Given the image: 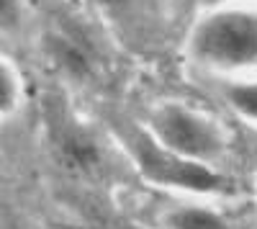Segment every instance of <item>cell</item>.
<instances>
[{"label":"cell","instance_id":"cell-1","mask_svg":"<svg viewBox=\"0 0 257 229\" xmlns=\"http://www.w3.org/2000/svg\"><path fill=\"white\" fill-rule=\"evenodd\" d=\"M188 54L213 72L257 67V11L252 6L206 8L188 34Z\"/></svg>","mask_w":257,"mask_h":229},{"label":"cell","instance_id":"cell-2","mask_svg":"<svg viewBox=\"0 0 257 229\" xmlns=\"http://www.w3.org/2000/svg\"><path fill=\"white\" fill-rule=\"evenodd\" d=\"M126 147L132 152L142 178L152 185L190 193V196H216L229 191V180L219 170H213L208 162L190 160L162 147L147 129L128 132Z\"/></svg>","mask_w":257,"mask_h":229},{"label":"cell","instance_id":"cell-3","mask_svg":"<svg viewBox=\"0 0 257 229\" xmlns=\"http://www.w3.org/2000/svg\"><path fill=\"white\" fill-rule=\"evenodd\" d=\"M147 132L162 147L198 162H216L226 150L221 127L206 113L188 108L183 103H162L147 121Z\"/></svg>","mask_w":257,"mask_h":229},{"label":"cell","instance_id":"cell-4","mask_svg":"<svg viewBox=\"0 0 257 229\" xmlns=\"http://www.w3.org/2000/svg\"><path fill=\"white\" fill-rule=\"evenodd\" d=\"M162 226L165 229H237L224 214L201 203H185L170 209L162 216Z\"/></svg>","mask_w":257,"mask_h":229},{"label":"cell","instance_id":"cell-5","mask_svg":"<svg viewBox=\"0 0 257 229\" xmlns=\"http://www.w3.org/2000/svg\"><path fill=\"white\" fill-rule=\"evenodd\" d=\"M226 106L257 127V80H234L224 88Z\"/></svg>","mask_w":257,"mask_h":229},{"label":"cell","instance_id":"cell-6","mask_svg":"<svg viewBox=\"0 0 257 229\" xmlns=\"http://www.w3.org/2000/svg\"><path fill=\"white\" fill-rule=\"evenodd\" d=\"M18 100H21L18 72L13 70V65L6 57H0V119L11 116L18 108Z\"/></svg>","mask_w":257,"mask_h":229},{"label":"cell","instance_id":"cell-7","mask_svg":"<svg viewBox=\"0 0 257 229\" xmlns=\"http://www.w3.org/2000/svg\"><path fill=\"white\" fill-rule=\"evenodd\" d=\"M24 0H0V31H18L24 24Z\"/></svg>","mask_w":257,"mask_h":229},{"label":"cell","instance_id":"cell-8","mask_svg":"<svg viewBox=\"0 0 257 229\" xmlns=\"http://www.w3.org/2000/svg\"><path fill=\"white\" fill-rule=\"evenodd\" d=\"M203 8H219V6H252L257 0H201Z\"/></svg>","mask_w":257,"mask_h":229}]
</instances>
